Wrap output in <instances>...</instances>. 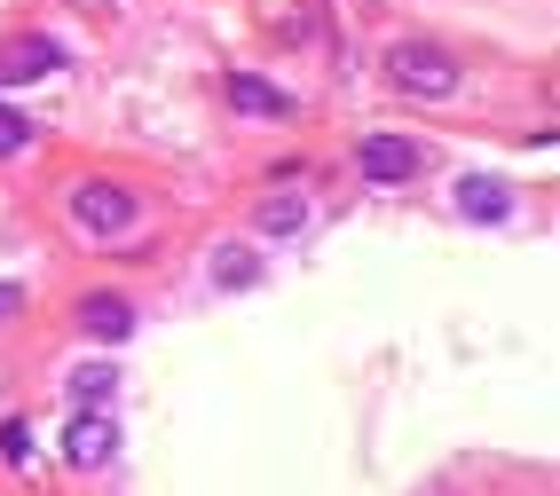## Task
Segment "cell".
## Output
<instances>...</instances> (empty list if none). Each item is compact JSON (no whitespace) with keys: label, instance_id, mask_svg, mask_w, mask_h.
Returning <instances> with one entry per match:
<instances>
[{"label":"cell","instance_id":"cell-14","mask_svg":"<svg viewBox=\"0 0 560 496\" xmlns=\"http://www.w3.org/2000/svg\"><path fill=\"white\" fill-rule=\"evenodd\" d=\"M16 308H24V292H16V284H0V323H9Z\"/></svg>","mask_w":560,"mask_h":496},{"label":"cell","instance_id":"cell-2","mask_svg":"<svg viewBox=\"0 0 560 496\" xmlns=\"http://www.w3.org/2000/svg\"><path fill=\"white\" fill-rule=\"evenodd\" d=\"M135 189H119V181H80L71 189V221L88 228V237H127L135 228Z\"/></svg>","mask_w":560,"mask_h":496},{"label":"cell","instance_id":"cell-3","mask_svg":"<svg viewBox=\"0 0 560 496\" xmlns=\"http://www.w3.org/2000/svg\"><path fill=\"white\" fill-rule=\"evenodd\" d=\"M355 166H363V181L402 189L410 174H419V142H402V134H371V142L355 150Z\"/></svg>","mask_w":560,"mask_h":496},{"label":"cell","instance_id":"cell-4","mask_svg":"<svg viewBox=\"0 0 560 496\" xmlns=\"http://www.w3.org/2000/svg\"><path fill=\"white\" fill-rule=\"evenodd\" d=\"M56 63H63V48L40 40V32H32V40H0V87H32V80H48Z\"/></svg>","mask_w":560,"mask_h":496},{"label":"cell","instance_id":"cell-13","mask_svg":"<svg viewBox=\"0 0 560 496\" xmlns=\"http://www.w3.org/2000/svg\"><path fill=\"white\" fill-rule=\"evenodd\" d=\"M0 457H9V465H24V457H32V426H24V417L0 426Z\"/></svg>","mask_w":560,"mask_h":496},{"label":"cell","instance_id":"cell-6","mask_svg":"<svg viewBox=\"0 0 560 496\" xmlns=\"http://www.w3.org/2000/svg\"><path fill=\"white\" fill-rule=\"evenodd\" d=\"M80 323H88V339H110V347H119V339H135V299L127 292H88Z\"/></svg>","mask_w":560,"mask_h":496},{"label":"cell","instance_id":"cell-8","mask_svg":"<svg viewBox=\"0 0 560 496\" xmlns=\"http://www.w3.org/2000/svg\"><path fill=\"white\" fill-rule=\"evenodd\" d=\"M230 110H245V119H284L292 95L269 87V80H253V71H237V80H230Z\"/></svg>","mask_w":560,"mask_h":496},{"label":"cell","instance_id":"cell-7","mask_svg":"<svg viewBox=\"0 0 560 496\" xmlns=\"http://www.w3.org/2000/svg\"><path fill=\"white\" fill-rule=\"evenodd\" d=\"M458 213H466V221H505V213H513V189L490 181V174H466V181H458Z\"/></svg>","mask_w":560,"mask_h":496},{"label":"cell","instance_id":"cell-1","mask_svg":"<svg viewBox=\"0 0 560 496\" xmlns=\"http://www.w3.org/2000/svg\"><path fill=\"white\" fill-rule=\"evenodd\" d=\"M387 80H395L402 95L442 103V95H458V56H451V48H434V40H402V48L387 56Z\"/></svg>","mask_w":560,"mask_h":496},{"label":"cell","instance_id":"cell-12","mask_svg":"<svg viewBox=\"0 0 560 496\" xmlns=\"http://www.w3.org/2000/svg\"><path fill=\"white\" fill-rule=\"evenodd\" d=\"M24 142H32V119H24V110H9V103H0V158H16Z\"/></svg>","mask_w":560,"mask_h":496},{"label":"cell","instance_id":"cell-10","mask_svg":"<svg viewBox=\"0 0 560 496\" xmlns=\"http://www.w3.org/2000/svg\"><path fill=\"white\" fill-rule=\"evenodd\" d=\"M110 387H119V370H110V363H88V370H71V402H80V410H95Z\"/></svg>","mask_w":560,"mask_h":496},{"label":"cell","instance_id":"cell-11","mask_svg":"<svg viewBox=\"0 0 560 496\" xmlns=\"http://www.w3.org/2000/svg\"><path fill=\"white\" fill-rule=\"evenodd\" d=\"M260 237H292V228H301V198H260Z\"/></svg>","mask_w":560,"mask_h":496},{"label":"cell","instance_id":"cell-5","mask_svg":"<svg viewBox=\"0 0 560 496\" xmlns=\"http://www.w3.org/2000/svg\"><path fill=\"white\" fill-rule=\"evenodd\" d=\"M110 449H119V426H110L103 410H80V417H71V434H63V457H71L80 473L110 465Z\"/></svg>","mask_w":560,"mask_h":496},{"label":"cell","instance_id":"cell-9","mask_svg":"<svg viewBox=\"0 0 560 496\" xmlns=\"http://www.w3.org/2000/svg\"><path fill=\"white\" fill-rule=\"evenodd\" d=\"M213 284H221V292L260 284V252H245V245H237V252H221V260H213Z\"/></svg>","mask_w":560,"mask_h":496}]
</instances>
